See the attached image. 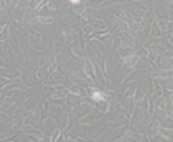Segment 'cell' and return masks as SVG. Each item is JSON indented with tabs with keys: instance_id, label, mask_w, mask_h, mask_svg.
I'll return each mask as SVG.
<instances>
[{
	"instance_id": "obj_1",
	"label": "cell",
	"mask_w": 173,
	"mask_h": 142,
	"mask_svg": "<svg viewBox=\"0 0 173 142\" xmlns=\"http://www.w3.org/2000/svg\"><path fill=\"white\" fill-rule=\"evenodd\" d=\"M92 98L97 99V101H103V95H102L100 92H94V93H92Z\"/></svg>"
},
{
	"instance_id": "obj_2",
	"label": "cell",
	"mask_w": 173,
	"mask_h": 142,
	"mask_svg": "<svg viewBox=\"0 0 173 142\" xmlns=\"http://www.w3.org/2000/svg\"><path fill=\"white\" fill-rule=\"evenodd\" d=\"M70 3H73V5H78V3H80V0H70Z\"/></svg>"
}]
</instances>
